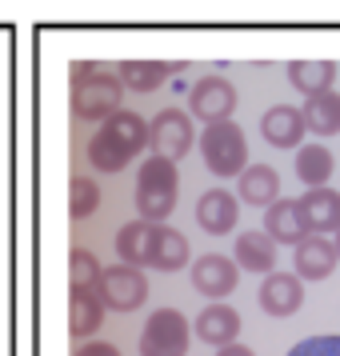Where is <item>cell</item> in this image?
Returning a JSON list of instances; mask_svg holds the SVG:
<instances>
[{
    "label": "cell",
    "instance_id": "1",
    "mask_svg": "<svg viewBox=\"0 0 340 356\" xmlns=\"http://www.w3.org/2000/svg\"><path fill=\"white\" fill-rule=\"evenodd\" d=\"M148 145V120L140 113L120 108L108 120H100L97 136L88 140V161L97 172H120L129 168L136 152H145Z\"/></svg>",
    "mask_w": 340,
    "mask_h": 356
},
{
    "label": "cell",
    "instance_id": "2",
    "mask_svg": "<svg viewBox=\"0 0 340 356\" xmlns=\"http://www.w3.org/2000/svg\"><path fill=\"white\" fill-rule=\"evenodd\" d=\"M124 84L116 81V72H104L92 60L72 65V116L76 120H108L120 113Z\"/></svg>",
    "mask_w": 340,
    "mask_h": 356
},
{
    "label": "cell",
    "instance_id": "3",
    "mask_svg": "<svg viewBox=\"0 0 340 356\" xmlns=\"http://www.w3.org/2000/svg\"><path fill=\"white\" fill-rule=\"evenodd\" d=\"M180 196V172L164 156H148L136 172V212L145 225H164Z\"/></svg>",
    "mask_w": 340,
    "mask_h": 356
},
{
    "label": "cell",
    "instance_id": "4",
    "mask_svg": "<svg viewBox=\"0 0 340 356\" xmlns=\"http://www.w3.org/2000/svg\"><path fill=\"white\" fill-rule=\"evenodd\" d=\"M200 156L209 164L212 177H241L248 168V140L236 120H220V124H204L200 132Z\"/></svg>",
    "mask_w": 340,
    "mask_h": 356
},
{
    "label": "cell",
    "instance_id": "5",
    "mask_svg": "<svg viewBox=\"0 0 340 356\" xmlns=\"http://www.w3.org/2000/svg\"><path fill=\"white\" fill-rule=\"evenodd\" d=\"M188 337H193V328L184 321V312L156 308L145 321V332H140V356H184Z\"/></svg>",
    "mask_w": 340,
    "mask_h": 356
},
{
    "label": "cell",
    "instance_id": "6",
    "mask_svg": "<svg viewBox=\"0 0 340 356\" xmlns=\"http://www.w3.org/2000/svg\"><path fill=\"white\" fill-rule=\"evenodd\" d=\"M97 300L113 312H136V308L148 300V280L140 268H129V264H113V268H100L97 280Z\"/></svg>",
    "mask_w": 340,
    "mask_h": 356
},
{
    "label": "cell",
    "instance_id": "7",
    "mask_svg": "<svg viewBox=\"0 0 340 356\" xmlns=\"http://www.w3.org/2000/svg\"><path fill=\"white\" fill-rule=\"evenodd\" d=\"M148 148H152V156H164L172 164L180 156H188V148H193V116L180 113V108H161L148 120Z\"/></svg>",
    "mask_w": 340,
    "mask_h": 356
},
{
    "label": "cell",
    "instance_id": "8",
    "mask_svg": "<svg viewBox=\"0 0 340 356\" xmlns=\"http://www.w3.org/2000/svg\"><path fill=\"white\" fill-rule=\"evenodd\" d=\"M188 108H193L196 120H204V124H220L232 116L236 108V88L225 81V76H204V81H196L188 88Z\"/></svg>",
    "mask_w": 340,
    "mask_h": 356
},
{
    "label": "cell",
    "instance_id": "9",
    "mask_svg": "<svg viewBox=\"0 0 340 356\" xmlns=\"http://www.w3.org/2000/svg\"><path fill=\"white\" fill-rule=\"evenodd\" d=\"M292 260H296V280L305 284V280H328L332 268H337V248L328 236H312L308 232L300 244H292Z\"/></svg>",
    "mask_w": 340,
    "mask_h": 356
},
{
    "label": "cell",
    "instance_id": "10",
    "mask_svg": "<svg viewBox=\"0 0 340 356\" xmlns=\"http://www.w3.org/2000/svg\"><path fill=\"white\" fill-rule=\"evenodd\" d=\"M236 284H241V268L228 257H220V252H209V257H200L193 264V289L212 296V300L228 296Z\"/></svg>",
    "mask_w": 340,
    "mask_h": 356
},
{
    "label": "cell",
    "instance_id": "11",
    "mask_svg": "<svg viewBox=\"0 0 340 356\" xmlns=\"http://www.w3.org/2000/svg\"><path fill=\"white\" fill-rule=\"evenodd\" d=\"M296 204H300V216H305L312 236L340 232V193L337 188H308Z\"/></svg>",
    "mask_w": 340,
    "mask_h": 356
},
{
    "label": "cell",
    "instance_id": "12",
    "mask_svg": "<svg viewBox=\"0 0 340 356\" xmlns=\"http://www.w3.org/2000/svg\"><path fill=\"white\" fill-rule=\"evenodd\" d=\"M264 236L273 244H300L308 236V225H305V216H300V204L296 200H273L268 209H264V228H260Z\"/></svg>",
    "mask_w": 340,
    "mask_h": 356
},
{
    "label": "cell",
    "instance_id": "13",
    "mask_svg": "<svg viewBox=\"0 0 340 356\" xmlns=\"http://www.w3.org/2000/svg\"><path fill=\"white\" fill-rule=\"evenodd\" d=\"M305 305V284L292 273H268L260 284V308L268 316H292Z\"/></svg>",
    "mask_w": 340,
    "mask_h": 356
},
{
    "label": "cell",
    "instance_id": "14",
    "mask_svg": "<svg viewBox=\"0 0 340 356\" xmlns=\"http://www.w3.org/2000/svg\"><path fill=\"white\" fill-rule=\"evenodd\" d=\"M236 216H241V204L225 188H209V193L196 200V225L204 228V232H212V236L232 232L236 228Z\"/></svg>",
    "mask_w": 340,
    "mask_h": 356
},
{
    "label": "cell",
    "instance_id": "15",
    "mask_svg": "<svg viewBox=\"0 0 340 356\" xmlns=\"http://www.w3.org/2000/svg\"><path fill=\"white\" fill-rule=\"evenodd\" d=\"M193 332L204 344H216V348H228V344H236V337H241V312L228 305H209L196 312V324Z\"/></svg>",
    "mask_w": 340,
    "mask_h": 356
},
{
    "label": "cell",
    "instance_id": "16",
    "mask_svg": "<svg viewBox=\"0 0 340 356\" xmlns=\"http://www.w3.org/2000/svg\"><path fill=\"white\" fill-rule=\"evenodd\" d=\"M260 136L273 148H300V140H305L300 108H292V104H273L268 113L260 116Z\"/></svg>",
    "mask_w": 340,
    "mask_h": 356
},
{
    "label": "cell",
    "instance_id": "17",
    "mask_svg": "<svg viewBox=\"0 0 340 356\" xmlns=\"http://www.w3.org/2000/svg\"><path fill=\"white\" fill-rule=\"evenodd\" d=\"M188 264V241H184V232L168 225H156L152 228V244H148V268H156V273H177Z\"/></svg>",
    "mask_w": 340,
    "mask_h": 356
},
{
    "label": "cell",
    "instance_id": "18",
    "mask_svg": "<svg viewBox=\"0 0 340 356\" xmlns=\"http://www.w3.org/2000/svg\"><path fill=\"white\" fill-rule=\"evenodd\" d=\"M300 120H305V132H316V136H337L340 132V92H316V97H305L300 104Z\"/></svg>",
    "mask_w": 340,
    "mask_h": 356
},
{
    "label": "cell",
    "instance_id": "19",
    "mask_svg": "<svg viewBox=\"0 0 340 356\" xmlns=\"http://www.w3.org/2000/svg\"><path fill=\"white\" fill-rule=\"evenodd\" d=\"M104 324V305L97 300L92 289H68V332L76 340L92 337Z\"/></svg>",
    "mask_w": 340,
    "mask_h": 356
},
{
    "label": "cell",
    "instance_id": "20",
    "mask_svg": "<svg viewBox=\"0 0 340 356\" xmlns=\"http://www.w3.org/2000/svg\"><path fill=\"white\" fill-rule=\"evenodd\" d=\"M172 72H180V65H164V60H124L116 68V81L132 88V92H156Z\"/></svg>",
    "mask_w": 340,
    "mask_h": 356
},
{
    "label": "cell",
    "instance_id": "21",
    "mask_svg": "<svg viewBox=\"0 0 340 356\" xmlns=\"http://www.w3.org/2000/svg\"><path fill=\"white\" fill-rule=\"evenodd\" d=\"M276 252H280V248H276L260 228H252V232H241V236H236V260H232V264H236V268H248V273H273Z\"/></svg>",
    "mask_w": 340,
    "mask_h": 356
},
{
    "label": "cell",
    "instance_id": "22",
    "mask_svg": "<svg viewBox=\"0 0 340 356\" xmlns=\"http://www.w3.org/2000/svg\"><path fill=\"white\" fill-rule=\"evenodd\" d=\"M241 200L268 209L273 200H280V177H276L273 164H248L241 172Z\"/></svg>",
    "mask_w": 340,
    "mask_h": 356
},
{
    "label": "cell",
    "instance_id": "23",
    "mask_svg": "<svg viewBox=\"0 0 340 356\" xmlns=\"http://www.w3.org/2000/svg\"><path fill=\"white\" fill-rule=\"evenodd\" d=\"M332 152L316 140V145H300L296 148V177L305 180L308 188H328V180H332Z\"/></svg>",
    "mask_w": 340,
    "mask_h": 356
},
{
    "label": "cell",
    "instance_id": "24",
    "mask_svg": "<svg viewBox=\"0 0 340 356\" xmlns=\"http://www.w3.org/2000/svg\"><path fill=\"white\" fill-rule=\"evenodd\" d=\"M152 228L156 225H145V220H129V225L116 232V252H120V264L129 268H148V244H152Z\"/></svg>",
    "mask_w": 340,
    "mask_h": 356
},
{
    "label": "cell",
    "instance_id": "25",
    "mask_svg": "<svg viewBox=\"0 0 340 356\" xmlns=\"http://www.w3.org/2000/svg\"><path fill=\"white\" fill-rule=\"evenodd\" d=\"M289 81L296 92L305 97H316V92H328L332 81H337V65L332 60H292L289 65Z\"/></svg>",
    "mask_w": 340,
    "mask_h": 356
},
{
    "label": "cell",
    "instance_id": "26",
    "mask_svg": "<svg viewBox=\"0 0 340 356\" xmlns=\"http://www.w3.org/2000/svg\"><path fill=\"white\" fill-rule=\"evenodd\" d=\"M100 209V184L88 177H72L68 180V216L72 220H88Z\"/></svg>",
    "mask_w": 340,
    "mask_h": 356
},
{
    "label": "cell",
    "instance_id": "27",
    "mask_svg": "<svg viewBox=\"0 0 340 356\" xmlns=\"http://www.w3.org/2000/svg\"><path fill=\"white\" fill-rule=\"evenodd\" d=\"M68 280H72V289H97L100 260L92 257L88 248H72V252H68Z\"/></svg>",
    "mask_w": 340,
    "mask_h": 356
},
{
    "label": "cell",
    "instance_id": "28",
    "mask_svg": "<svg viewBox=\"0 0 340 356\" xmlns=\"http://www.w3.org/2000/svg\"><path fill=\"white\" fill-rule=\"evenodd\" d=\"M289 356H340V337H308Z\"/></svg>",
    "mask_w": 340,
    "mask_h": 356
},
{
    "label": "cell",
    "instance_id": "29",
    "mask_svg": "<svg viewBox=\"0 0 340 356\" xmlns=\"http://www.w3.org/2000/svg\"><path fill=\"white\" fill-rule=\"evenodd\" d=\"M72 356H120L116 344H104V340H92V344H81Z\"/></svg>",
    "mask_w": 340,
    "mask_h": 356
},
{
    "label": "cell",
    "instance_id": "30",
    "mask_svg": "<svg viewBox=\"0 0 340 356\" xmlns=\"http://www.w3.org/2000/svg\"><path fill=\"white\" fill-rule=\"evenodd\" d=\"M216 356H257V353H252L248 344H228V348H220Z\"/></svg>",
    "mask_w": 340,
    "mask_h": 356
},
{
    "label": "cell",
    "instance_id": "31",
    "mask_svg": "<svg viewBox=\"0 0 340 356\" xmlns=\"http://www.w3.org/2000/svg\"><path fill=\"white\" fill-rule=\"evenodd\" d=\"M332 248H337V260H340V232H337V241H332Z\"/></svg>",
    "mask_w": 340,
    "mask_h": 356
}]
</instances>
